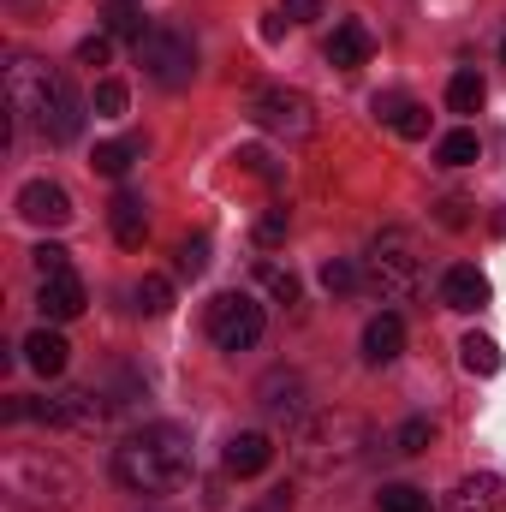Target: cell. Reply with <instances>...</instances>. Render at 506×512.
Returning <instances> with one entry per match:
<instances>
[{
	"instance_id": "1",
	"label": "cell",
	"mask_w": 506,
	"mask_h": 512,
	"mask_svg": "<svg viewBox=\"0 0 506 512\" xmlns=\"http://www.w3.org/2000/svg\"><path fill=\"white\" fill-rule=\"evenodd\" d=\"M6 114H12V120H30L48 143H72V137L84 131V114H90V108H84V96L72 90L66 72H54V66L18 54V60L6 66Z\"/></svg>"
},
{
	"instance_id": "2",
	"label": "cell",
	"mask_w": 506,
	"mask_h": 512,
	"mask_svg": "<svg viewBox=\"0 0 506 512\" xmlns=\"http://www.w3.org/2000/svg\"><path fill=\"white\" fill-rule=\"evenodd\" d=\"M370 423L358 411H304L292 423V459L304 477H352L370 459Z\"/></svg>"
},
{
	"instance_id": "3",
	"label": "cell",
	"mask_w": 506,
	"mask_h": 512,
	"mask_svg": "<svg viewBox=\"0 0 506 512\" xmlns=\"http://www.w3.org/2000/svg\"><path fill=\"white\" fill-rule=\"evenodd\" d=\"M191 477V435L179 423H149L114 447V483L131 495H167Z\"/></svg>"
},
{
	"instance_id": "4",
	"label": "cell",
	"mask_w": 506,
	"mask_h": 512,
	"mask_svg": "<svg viewBox=\"0 0 506 512\" xmlns=\"http://www.w3.org/2000/svg\"><path fill=\"white\" fill-rule=\"evenodd\" d=\"M0 477H6V495L30 501V507H72L78 501V477L48 453H6Z\"/></svg>"
},
{
	"instance_id": "5",
	"label": "cell",
	"mask_w": 506,
	"mask_h": 512,
	"mask_svg": "<svg viewBox=\"0 0 506 512\" xmlns=\"http://www.w3.org/2000/svg\"><path fill=\"white\" fill-rule=\"evenodd\" d=\"M370 286H376L381 298H411V292H423V256H417V239H411L405 227L376 233V245H370Z\"/></svg>"
},
{
	"instance_id": "6",
	"label": "cell",
	"mask_w": 506,
	"mask_h": 512,
	"mask_svg": "<svg viewBox=\"0 0 506 512\" xmlns=\"http://www.w3.org/2000/svg\"><path fill=\"white\" fill-rule=\"evenodd\" d=\"M251 120L262 131H274V137H286V143H304V137H316V102H310L304 90L262 84L251 96Z\"/></svg>"
},
{
	"instance_id": "7",
	"label": "cell",
	"mask_w": 506,
	"mask_h": 512,
	"mask_svg": "<svg viewBox=\"0 0 506 512\" xmlns=\"http://www.w3.org/2000/svg\"><path fill=\"white\" fill-rule=\"evenodd\" d=\"M137 60H143V72H149L161 90H185V84L197 78V48H191V36L173 30V24L149 30V36L137 42Z\"/></svg>"
},
{
	"instance_id": "8",
	"label": "cell",
	"mask_w": 506,
	"mask_h": 512,
	"mask_svg": "<svg viewBox=\"0 0 506 512\" xmlns=\"http://www.w3.org/2000/svg\"><path fill=\"white\" fill-rule=\"evenodd\" d=\"M209 340L221 352H251L256 340H262V304L245 298V292H221L209 304Z\"/></svg>"
},
{
	"instance_id": "9",
	"label": "cell",
	"mask_w": 506,
	"mask_h": 512,
	"mask_svg": "<svg viewBox=\"0 0 506 512\" xmlns=\"http://www.w3.org/2000/svg\"><path fill=\"white\" fill-rule=\"evenodd\" d=\"M304 399H310V393H304V376H298V370H268L262 387H256V405H262L274 423H298V417L310 411Z\"/></svg>"
},
{
	"instance_id": "10",
	"label": "cell",
	"mask_w": 506,
	"mask_h": 512,
	"mask_svg": "<svg viewBox=\"0 0 506 512\" xmlns=\"http://www.w3.org/2000/svg\"><path fill=\"white\" fill-rule=\"evenodd\" d=\"M18 215H24L30 227H66V221H72V197H66V185H54V179H30V185L18 191Z\"/></svg>"
},
{
	"instance_id": "11",
	"label": "cell",
	"mask_w": 506,
	"mask_h": 512,
	"mask_svg": "<svg viewBox=\"0 0 506 512\" xmlns=\"http://www.w3.org/2000/svg\"><path fill=\"white\" fill-rule=\"evenodd\" d=\"M441 512H506V477H495V471L459 477L453 495L441 501Z\"/></svg>"
},
{
	"instance_id": "12",
	"label": "cell",
	"mask_w": 506,
	"mask_h": 512,
	"mask_svg": "<svg viewBox=\"0 0 506 512\" xmlns=\"http://www.w3.org/2000/svg\"><path fill=\"white\" fill-rule=\"evenodd\" d=\"M36 310H42V322H72V316H84V280H78L72 268H66V274H42Z\"/></svg>"
},
{
	"instance_id": "13",
	"label": "cell",
	"mask_w": 506,
	"mask_h": 512,
	"mask_svg": "<svg viewBox=\"0 0 506 512\" xmlns=\"http://www.w3.org/2000/svg\"><path fill=\"white\" fill-rule=\"evenodd\" d=\"M441 304H447V310H483V304H489V274L471 268V262L447 268V274H441Z\"/></svg>"
},
{
	"instance_id": "14",
	"label": "cell",
	"mask_w": 506,
	"mask_h": 512,
	"mask_svg": "<svg viewBox=\"0 0 506 512\" xmlns=\"http://www.w3.org/2000/svg\"><path fill=\"white\" fill-rule=\"evenodd\" d=\"M108 227H114V239H120L126 251H143V239H149V209H143L137 191H114V203H108Z\"/></svg>"
},
{
	"instance_id": "15",
	"label": "cell",
	"mask_w": 506,
	"mask_h": 512,
	"mask_svg": "<svg viewBox=\"0 0 506 512\" xmlns=\"http://www.w3.org/2000/svg\"><path fill=\"white\" fill-rule=\"evenodd\" d=\"M221 465H227L233 477H262V471L274 465V441H268V435H256V429H245V435H233V441H227Z\"/></svg>"
},
{
	"instance_id": "16",
	"label": "cell",
	"mask_w": 506,
	"mask_h": 512,
	"mask_svg": "<svg viewBox=\"0 0 506 512\" xmlns=\"http://www.w3.org/2000/svg\"><path fill=\"white\" fill-rule=\"evenodd\" d=\"M370 48H376V36H370V24H358V18H346L334 36H328V66H340V72H358L364 60H370Z\"/></svg>"
},
{
	"instance_id": "17",
	"label": "cell",
	"mask_w": 506,
	"mask_h": 512,
	"mask_svg": "<svg viewBox=\"0 0 506 512\" xmlns=\"http://www.w3.org/2000/svg\"><path fill=\"white\" fill-rule=\"evenodd\" d=\"M18 352H24V364H30L36 376H66V358H72L66 334H54V328H36Z\"/></svg>"
},
{
	"instance_id": "18",
	"label": "cell",
	"mask_w": 506,
	"mask_h": 512,
	"mask_svg": "<svg viewBox=\"0 0 506 512\" xmlns=\"http://www.w3.org/2000/svg\"><path fill=\"white\" fill-rule=\"evenodd\" d=\"M399 352H405V322L393 310L370 316V328H364V364H393Z\"/></svg>"
},
{
	"instance_id": "19",
	"label": "cell",
	"mask_w": 506,
	"mask_h": 512,
	"mask_svg": "<svg viewBox=\"0 0 506 512\" xmlns=\"http://www.w3.org/2000/svg\"><path fill=\"white\" fill-rule=\"evenodd\" d=\"M137 155H143V137H114V143H96V173H102V179H126Z\"/></svg>"
},
{
	"instance_id": "20",
	"label": "cell",
	"mask_w": 506,
	"mask_h": 512,
	"mask_svg": "<svg viewBox=\"0 0 506 512\" xmlns=\"http://www.w3.org/2000/svg\"><path fill=\"white\" fill-rule=\"evenodd\" d=\"M459 358H465L471 376H501V346H495L489 334H465V340H459Z\"/></svg>"
},
{
	"instance_id": "21",
	"label": "cell",
	"mask_w": 506,
	"mask_h": 512,
	"mask_svg": "<svg viewBox=\"0 0 506 512\" xmlns=\"http://www.w3.org/2000/svg\"><path fill=\"white\" fill-rule=\"evenodd\" d=\"M489 102V84L477 78V72H453V84H447V108L453 114H477Z\"/></svg>"
},
{
	"instance_id": "22",
	"label": "cell",
	"mask_w": 506,
	"mask_h": 512,
	"mask_svg": "<svg viewBox=\"0 0 506 512\" xmlns=\"http://www.w3.org/2000/svg\"><path fill=\"white\" fill-rule=\"evenodd\" d=\"M477 155H483L477 131H447V137L435 143V161H441V167H471Z\"/></svg>"
},
{
	"instance_id": "23",
	"label": "cell",
	"mask_w": 506,
	"mask_h": 512,
	"mask_svg": "<svg viewBox=\"0 0 506 512\" xmlns=\"http://www.w3.org/2000/svg\"><path fill=\"white\" fill-rule=\"evenodd\" d=\"M131 298H137V310H143V316H167V310H173V280L143 274V280L131 286Z\"/></svg>"
},
{
	"instance_id": "24",
	"label": "cell",
	"mask_w": 506,
	"mask_h": 512,
	"mask_svg": "<svg viewBox=\"0 0 506 512\" xmlns=\"http://www.w3.org/2000/svg\"><path fill=\"white\" fill-rule=\"evenodd\" d=\"M256 280L268 286L274 304H298V274H292V268H280V262H256Z\"/></svg>"
},
{
	"instance_id": "25",
	"label": "cell",
	"mask_w": 506,
	"mask_h": 512,
	"mask_svg": "<svg viewBox=\"0 0 506 512\" xmlns=\"http://www.w3.org/2000/svg\"><path fill=\"white\" fill-rule=\"evenodd\" d=\"M429 441H435V423H429V417H405L399 435H393V453L417 459V453H429Z\"/></svg>"
},
{
	"instance_id": "26",
	"label": "cell",
	"mask_w": 506,
	"mask_h": 512,
	"mask_svg": "<svg viewBox=\"0 0 506 512\" xmlns=\"http://www.w3.org/2000/svg\"><path fill=\"white\" fill-rule=\"evenodd\" d=\"M108 36H120V42H143V36H149V24H143V12H137V6L114 0V6H108Z\"/></svg>"
},
{
	"instance_id": "27",
	"label": "cell",
	"mask_w": 506,
	"mask_h": 512,
	"mask_svg": "<svg viewBox=\"0 0 506 512\" xmlns=\"http://www.w3.org/2000/svg\"><path fill=\"white\" fill-rule=\"evenodd\" d=\"M126 84H120V78H102V84H96V96H90V114H96V120H120V114H126Z\"/></svg>"
},
{
	"instance_id": "28",
	"label": "cell",
	"mask_w": 506,
	"mask_h": 512,
	"mask_svg": "<svg viewBox=\"0 0 506 512\" xmlns=\"http://www.w3.org/2000/svg\"><path fill=\"white\" fill-rule=\"evenodd\" d=\"M376 507L381 512H429V495L411 489V483H387V489L376 495Z\"/></svg>"
},
{
	"instance_id": "29",
	"label": "cell",
	"mask_w": 506,
	"mask_h": 512,
	"mask_svg": "<svg viewBox=\"0 0 506 512\" xmlns=\"http://www.w3.org/2000/svg\"><path fill=\"white\" fill-rule=\"evenodd\" d=\"M322 286H328V292H358V286H364V268L346 262V256H334V262H322Z\"/></svg>"
},
{
	"instance_id": "30",
	"label": "cell",
	"mask_w": 506,
	"mask_h": 512,
	"mask_svg": "<svg viewBox=\"0 0 506 512\" xmlns=\"http://www.w3.org/2000/svg\"><path fill=\"white\" fill-rule=\"evenodd\" d=\"M393 131H399L405 143H417V137H429V108H417V102H405V108L393 114Z\"/></svg>"
},
{
	"instance_id": "31",
	"label": "cell",
	"mask_w": 506,
	"mask_h": 512,
	"mask_svg": "<svg viewBox=\"0 0 506 512\" xmlns=\"http://www.w3.org/2000/svg\"><path fill=\"white\" fill-rule=\"evenodd\" d=\"M179 274H185V280L209 274V239H185V245H179Z\"/></svg>"
},
{
	"instance_id": "32",
	"label": "cell",
	"mask_w": 506,
	"mask_h": 512,
	"mask_svg": "<svg viewBox=\"0 0 506 512\" xmlns=\"http://www.w3.org/2000/svg\"><path fill=\"white\" fill-rule=\"evenodd\" d=\"M66 268H72V251L66 245H54V239L36 245V274H66Z\"/></svg>"
},
{
	"instance_id": "33",
	"label": "cell",
	"mask_w": 506,
	"mask_h": 512,
	"mask_svg": "<svg viewBox=\"0 0 506 512\" xmlns=\"http://www.w3.org/2000/svg\"><path fill=\"white\" fill-rule=\"evenodd\" d=\"M280 239H286V209H268V215L256 221V245H262V251H274Z\"/></svg>"
},
{
	"instance_id": "34",
	"label": "cell",
	"mask_w": 506,
	"mask_h": 512,
	"mask_svg": "<svg viewBox=\"0 0 506 512\" xmlns=\"http://www.w3.org/2000/svg\"><path fill=\"white\" fill-rule=\"evenodd\" d=\"M108 54H114V36H84L78 42V60L84 66H108Z\"/></svg>"
},
{
	"instance_id": "35",
	"label": "cell",
	"mask_w": 506,
	"mask_h": 512,
	"mask_svg": "<svg viewBox=\"0 0 506 512\" xmlns=\"http://www.w3.org/2000/svg\"><path fill=\"white\" fill-rule=\"evenodd\" d=\"M280 18L286 24H310V18H322V0H280Z\"/></svg>"
},
{
	"instance_id": "36",
	"label": "cell",
	"mask_w": 506,
	"mask_h": 512,
	"mask_svg": "<svg viewBox=\"0 0 506 512\" xmlns=\"http://www.w3.org/2000/svg\"><path fill=\"white\" fill-rule=\"evenodd\" d=\"M239 161H245L251 173H262V179H280V167H274V155H262V149H239Z\"/></svg>"
},
{
	"instance_id": "37",
	"label": "cell",
	"mask_w": 506,
	"mask_h": 512,
	"mask_svg": "<svg viewBox=\"0 0 506 512\" xmlns=\"http://www.w3.org/2000/svg\"><path fill=\"white\" fill-rule=\"evenodd\" d=\"M471 215H465V203L459 197H441V227H465Z\"/></svg>"
},
{
	"instance_id": "38",
	"label": "cell",
	"mask_w": 506,
	"mask_h": 512,
	"mask_svg": "<svg viewBox=\"0 0 506 512\" xmlns=\"http://www.w3.org/2000/svg\"><path fill=\"white\" fill-rule=\"evenodd\" d=\"M251 512H292V489H268L262 507H251Z\"/></svg>"
},
{
	"instance_id": "39",
	"label": "cell",
	"mask_w": 506,
	"mask_h": 512,
	"mask_svg": "<svg viewBox=\"0 0 506 512\" xmlns=\"http://www.w3.org/2000/svg\"><path fill=\"white\" fill-rule=\"evenodd\" d=\"M489 227H495V239H506V209H495V215H489Z\"/></svg>"
},
{
	"instance_id": "40",
	"label": "cell",
	"mask_w": 506,
	"mask_h": 512,
	"mask_svg": "<svg viewBox=\"0 0 506 512\" xmlns=\"http://www.w3.org/2000/svg\"><path fill=\"white\" fill-rule=\"evenodd\" d=\"M501 60H506V42H501Z\"/></svg>"
},
{
	"instance_id": "41",
	"label": "cell",
	"mask_w": 506,
	"mask_h": 512,
	"mask_svg": "<svg viewBox=\"0 0 506 512\" xmlns=\"http://www.w3.org/2000/svg\"><path fill=\"white\" fill-rule=\"evenodd\" d=\"M126 6H137V0H126Z\"/></svg>"
}]
</instances>
